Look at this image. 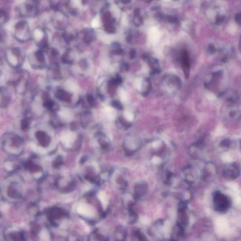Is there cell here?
<instances>
[{"label":"cell","instance_id":"obj_15","mask_svg":"<svg viewBox=\"0 0 241 241\" xmlns=\"http://www.w3.org/2000/svg\"><path fill=\"white\" fill-rule=\"evenodd\" d=\"M235 20L236 21V22H237V23H238V24L240 25L241 24V14L240 13H238V14H236V16L235 17Z\"/></svg>","mask_w":241,"mask_h":241},{"label":"cell","instance_id":"obj_12","mask_svg":"<svg viewBox=\"0 0 241 241\" xmlns=\"http://www.w3.org/2000/svg\"><path fill=\"white\" fill-rule=\"evenodd\" d=\"M41 237L43 240H48L49 239V235L46 231H43L41 234Z\"/></svg>","mask_w":241,"mask_h":241},{"label":"cell","instance_id":"obj_6","mask_svg":"<svg viewBox=\"0 0 241 241\" xmlns=\"http://www.w3.org/2000/svg\"><path fill=\"white\" fill-rule=\"evenodd\" d=\"M104 112L108 118L110 120H114L116 117L115 110L111 107H106L104 109Z\"/></svg>","mask_w":241,"mask_h":241},{"label":"cell","instance_id":"obj_11","mask_svg":"<svg viewBox=\"0 0 241 241\" xmlns=\"http://www.w3.org/2000/svg\"><path fill=\"white\" fill-rule=\"evenodd\" d=\"M124 117L127 120H128L129 122H131L133 120V116L131 113L129 112L128 111H125L124 113Z\"/></svg>","mask_w":241,"mask_h":241},{"label":"cell","instance_id":"obj_10","mask_svg":"<svg viewBox=\"0 0 241 241\" xmlns=\"http://www.w3.org/2000/svg\"><path fill=\"white\" fill-rule=\"evenodd\" d=\"M119 95L120 100L122 101V102L124 103L127 101V96L126 93L124 89H122L120 90Z\"/></svg>","mask_w":241,"mask_h":241},{"label":"cell","instance_id":"obj_3","mask_svg":"<svg viewBox=\"0 0 241 241\" xmlns=\"http://www.w3.org/2000/svg\"><path fill=\"white\" fill-rule=\"evenodd\" d=\"M79 213L88 217H92L95 214L94 209L92 206L86 203H82L79 205L77 208Z\"/></svg>","mask_w":241,"mask_h":241},{"label":"cell","instance_id":"obj_17","mask_svg":"<svg viewBox=\"0 0 241 241\" xmlns=\"http://www.w3.org/2000/svg\"><path fill=\"white\" fill-rule=\"evenodd\" d=\"M223 19H224L222 16L219 17V18H217V23H218V24L221 23L223 21Z\"/></svg>","mask_w":241,"mask_h":241},{"label":"cell","instance_id":"obj_1","mask_svg":"<svg viewBox=\"0 0 241 241\" xmlns=\"http://www.w3.org/2000/svg\"><path fill=\"white\" fill-rule=\"evenodd\" d=\"M213 203L214 209L220 212L227 211L231 205L229 198L219 191H215L213 194Z\"/></svg>","mask_w":241,"mask_h":241},{"label":"cell","instance_id":"obj_2","mask_svg":"<svg viewBox=\"0 0 241 241\" xmlns=\"http://www.w3.org/2000/svg\"><path fill=\"white\" fill-rule=\"evenodd\" d=\"M240 167L236 163H231L225 166L223 175L228 180H235L240 176Z\"/></svg>","mask_w":241,"mask_h":241},{"label":"cell","instance_id":"obj_16","mask_svg":"<svg viewBox=\"0 0 241 241\" xmlns=\"http://www.w3.org/2000/svg\"><path fill=\"white\" fill-rule=\"evenodd\" d=\"M167 19L169 22H171V23H173V22H176L177 21V18L174 17H168Z\"/></svg>","mask_w":241,"mask_h":241},{"label":"cell","instance_id":"obj_18","mask_svg":"<svg viewBox=\"0 0 241 241\" xmlns=\"http://www.w3.org/2000/svg\"><path fill=\"white\" fill-rule=\"evenodd\" d=\"M146 1L148 2H149L151 1L152 0H145Z\"/></svg>","mask_w":241,"mask_h":241},{"label":"cell","instance_id":"obj_14","mask_svg":"<svg viewBox=\"0 0 241 241\" xmlns=\"http://www.w3.org/2000/svg\"><path fill=\"white\" fill-rule=\"evenodd\" d=\"M208 51L209 53L213 54L215 52V48L212 45H210L208 47Z\"/></svg>","mask_w":241,"mask_h":241},{"label":"cell","instance_id":"obj_9","mask_svg":"<svg viewBox=\"0 0 241 241\" xmlns=\"http://www.w3.org/2000/svg\"><path fill=\"white\" fill-rule=\"evenodd\" d=\"M65 86H66V89L71 92H77L78 89L77 86L75 84V82L71 81H69L66 82Z\"/></svg>","mask_w":241,"mask_h":241},{"label":"cell","instance_id":"obj_8","mask_svg":"<svg viewBox=\"0 0 241 241\" xmlns=\"http://www.w3.org/2000/svg\"><path fill=\"white\" fill-rule=\"evenodd\" d=\"M98 197H99L100 201L101 202L103 207L106 208L108 205V201L107 196L105 195V193H104L103 192H100L99 195H98Z\"/></svg>","mask_w":241,"mask_h":241},{"label":"cell","instance_id":"obj_13","mask_svg":"<svg viewBox=\"0 0 241 241\" xmlns=\"http://www.w3.org/2000/svg\"><path fill=\"white\" fill-rule=\"evenodd\" d=\"M230 143H231V142H230V140H225L221 142L220 145H221V147H228L230 145Z\"/></svg>","mask_w":241,"mask_h":241},{"label":"cell","instance_id":"obj_4","mask_svg":"<svg viewBox=\"0 0 241 241\" xmlns=\"http://www.w3.org/2000/svg\"><path fill=\"white\" fill-rule=\"evenodd\" d=\"M182 67L184 71V74L186 78L189 77V71H190V61L188 52L186 51H183L182 56Z\"/></svg>","mask_w":241,"mask_h":241},{"label":"cell","instance_id":"obj_5","mask_svg":"<svg viewBox=\"0 0 241 241\" xmlns=\"http://www.w3.org/2000/svg\"><path fill=\"white\" fill-rule=\"evenodd\" d=\"M76 138V135L72 132H66L62 134L61 140L64 144L67 147H70Z\"/></svg>","mask_w":241,"mask_h":241},{"label":"cell","instance_id":"obj_7","mask_svg":"<svg viewBox=\"0 0 241 241\" xmlns=\"http://www.w3.org/2000/svg\"><path fill=\"white\" fill-rule=\"evenodd\" d=\"M60 116L66 120H69L72 118V115L69 110L66 109H62L59 112Z\"/></svg>","mask_w":241,"mask_h":241}]
</instances>
